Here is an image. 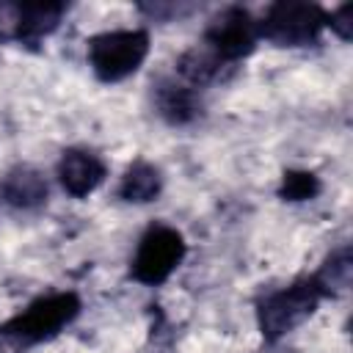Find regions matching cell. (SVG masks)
Segmentation results:
<instances>
[{
	"label": "cell",
	"mask_w": 353,
	"mask_h": 353,
	"mask_svg": "<svg viewBox=\"0 0 353 353\" xmlns=\"http://www.w3.org/2000/svg\"><path fill=\"white\" fill-rule=\"evenodd\" d=\"M226 69H229V66H226L223 61H218L204 44H196V47L185 50V52L176 58V63H174V74H176L179 80H185L188 85L199 88V91L207 88V85H212V83H218Z\"/></svg>",
	"instance_id": "7c38bea8"
},
{
	"label": "cell",
	"mask_w": 353,
	"mask_h": 353,
	"mask_svg": "<svg viewBox=\"0 0 353 353\" xmlns=\"http://www.w3.org/2000/svg\"><path fill=\"white\" fill-rule=\"evenodd\" d=\"M259 41L273 47H312L328 30V8L306 0H276L256 19Z\"/></svg>",
	"instance_id": "277c9868"
},
{
	"label": "cell",
	"mask_w": 353,
	"mask_h": 353,
	"mask_svg": "<svg viewBox=\"0 0 353 353\" xmlns=\"http://www.w3.org/2000/svg\"><path fill=\"white\" fill-rule=\"evenodd\" d=\"M152 102L157 116L171 124V127H188L193 121L201 119L204 113V99L201 91L188 85L185 80H179L176 74L171 77H160L152 88Z\"/></svg>",
	"instance_id": "9c48e42d"
},
{
	"label": "cell",
	"mask_w": 353,
	"mask_h": 353,
	"mask_svg": "<svg viewBox=\"0 0 353 353\" xmlns=\"http://www.w3.org/2000/svg\"><path fill=\"white\" fill-rule=\"evenodd\" d=\"M152 36L146 28H116L94 33L85 41V58L94 77L105 85L132 77L149 58Z\"/></svg>",
	"instance_id": "3957f363"
},
{
	"label": "cell",
	"mask_w": 353,
	"mask_h": 353,
	"mask_svg": "<svg viewBox=\"0 0 353 353\" xmlns=\"http://www.w3.org/2000/svg\"><path fill=\"white\" fill-rule=\"evenodd\" d=\"M47 199H50V182L30 163H17L0 176V201L11 210L33 212L41 210Z\"/></svg>",
	"instance_id": "30bf717a"
},
{
	"label": "cell",
	"mask_w": 353,
	"mask_h": 353,
	"mask_svg": "<svg viewBox=\"0 0 353 353\" xmlns=\"http://www.w3.org/2000/svg\"><path fill=\"white\" fill-rule=\"evenodd\" d=\"M201 44L223 61L229 69H234L240 61L251 58L259 47V25L256 17L243 6H226L221 8L204 28Z\"/></svg>",
	"instance_id": "8992f818"
},
{
	"label": "cell",
	"mask_w": 353,
	"mask_h": 353,
	"mask_svg": "<svg viewBox=\"0 0 353 353\" xmlns=\"http://www.w3.org/2000/svg\"><path fill=\"white\" fill-rule=\"evenodd\" d=\"M83 312V298L74 290H58L33 298L14 317L0 323V353H28L61 336Z\"/></svg>",
	"instance_id": "6da1fadb"
},
{
	"label": "cell",
	"mask_w": 353,
	"mask_h": 353,
	"mask_svg": "<svg viewBox=\"0 0 353 353\" xmlns=\"http://www.w3.org/2000/svg\"><path fill=\"white\" fill-rule=\"evenodd\" d=\"M188 256L185 234L171 223H149L130 256V279L143 287L165 284Z\"/></svg>",
	"instance_id": "5b68a950"
},
{
	"label": "cell",
	"mask_w": 353,
	"mask_h": 353,
	"mask_svg": "<svg viewBox=\"0 0 353 353\" xmlns=\"http://www.w3.org/2000/svg\"><path fill=\"white\" fill-rule=\"evenodd\" d=\"M350 270H353V259H350V245H339L336 251H331L323 265L314 270L317 279L325 284V290L331 292V298H336L347 284H350Z\"/></svg>",
	"instance_id": "5bb4252c"
},
{
	"label": "cell",
	"mask_w": 353,
	"mask_h": 353,
	"mask_svg": "<svg viewBox=\"0 0 353 353\" xmlns=\"http://www.w3.org/2000/svg\"><path fill=\"white\" fill-rule=\"evenodd\" d=\"M163 185H165L163 171L154 163L135 157L124 168L121 179L116 185V196L124 204H149V201H157V196L163 193Z\"/></svg>",
	"instance_id": "8fae6325"
},
{
	"label": "cell",
	"mask_w": 353,
	"mask_h": 353,
	"mask_svg": "<svg viewBox=\"0 0 353 353\" xmlns=\"http://www.w3.org/2000/svg\"><path fill=\"white\" fill-rule=\"evenodd\" d=\"M328 30H334L342 41H350L353 36V3H342L328 11Z\"/></svg>",
	"instance_id": "9a60e30c"
},
{
	"label": "cell",
	"mask_w": 353,
	"mask_h": 353,
	"mask_svg": "<svg viewBox=\"0 0 353 353\" xmlns=\"http://www.w3.org/2000/svg\"><path fill=\"white\" fill-rule=\"evenodd\" d=\"M69 6L61 0H39V3H0V44L39 47L50 39Z\"/></svg>",
	"instance_id": "52a82bcc"
},
{
	"label": "cell",
	"mask_w": 353,
	"mask_h": 353,
	"mask_svg": "<svg viewBox=\"0 0 353 353\" xmlns=\"http://www.w3.org/2000/svg\"><path fill=\"white\" fill-rule=\"evenodd\" d=\"M328 298L331 292L317 279V273H303L290 284L259 295V301L254 303V317L262 339L268 345L281 342L287 334L301 328Z\"/></svg>",
	"instance_id": "7a4b0ae2"
},
{
	"label": "cell",
	"mask_w": 353,
	"mask_h": 353,
	"mask_svg": "<svg viewBox=\"0 0 353 353\" xmlns=\"http://www.w3.org/2000/svg\"><path fill=\"white\" fill-rule=\"evenodd\" d=\"M55 179L72 199H88L108 179V163L88 146H69L55 163Z\"/></svg>",
	"instance_id": "ba28073f"
},
{
	"label": "cell",
	"mask_w": 353,
	"mask_h": 353,
	"mask_svg": "<svg viewBox=\"0 0 353 353\" xmlns=\"http://www.w3.org/2000/svg\"><path fill=\"white\" fill-rule=\"evenodd\" d=\"M320 193H323V179L309 168H287L279 179V190H276V196L290 204L312 201Z\"/></svg>",
	"instance_id": "4fadbf2b"
}]
</instances>
